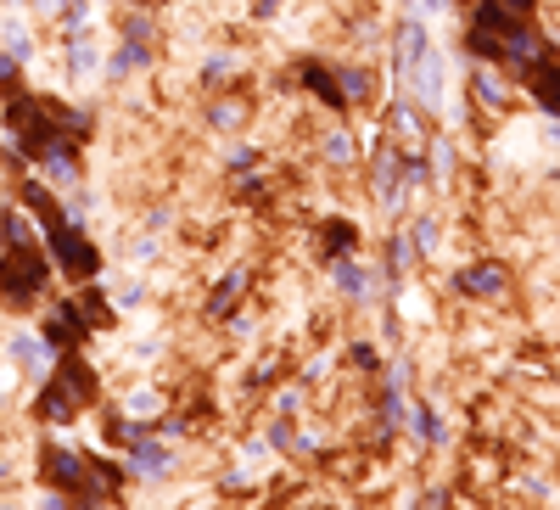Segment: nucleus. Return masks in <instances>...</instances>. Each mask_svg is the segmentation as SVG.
<instances>
[{"label": "nucleus", "instance_id": "f257e3e1", "mask_svg": "<svg viewBox=\"0 0 560 510\" xmlns=\"http://www.w3.org/2000/svg\"><path fill=\"white\" fill-rule=\"evenodd\" d=\"M40 281H45V264L34 258V247H12L6 253V264H0V286H6V298H34L40 292Z\"/></svg>", "mask_w": 560, "mask_h": 510}, {"label": "nucleus", "instance_id": "f03ea898", "mask_svg": "<svg viewBox=\"0 0 560 510\" xmlns=\"http://www.w3.org/2000/svg\"><path fill=\"white\" fill-rule=\"evenodd\" d=\"M56 253H62V264H68V275H96V247H90V241L84 236H73V230H62L56 225Z\"/></svg>", "mask_w": 560, "mask_h": 510}, {"label": "nucleus", "instance_id": "6e6552de", "mask_svg": "<svg viewBox=\"0 0 560 510\" xmlns=\"http://www.w3.org/2000/svg\"><path fill=\"white\" fill-rule=\"evenodd\" d=\"M336 281L348 286V292H359V281H364V275H359V270H348V264H342V270H336Z\"/></svg>", "mask_w": 560, "mask_h": 510}, {"label": "nucleus", "instance_id": "1a4fd4ad", "mask_svg": "<svg viewBox=\"0 0 560 510\" xmlns=\"http://www.w3.org/2000/svg\"><path fill=\"white\" fill-rule=\"evenodd\" d=\"M504 6H510V12H521V17L532 12V0H504Z\"/></svg>", "mask_w": 560, "mask_h": 510}, {"label": "nucleus", "instance_id": "423d86ee", "mask_svg": "<svg viewBox=\"0 0 560 510\" xmlns=\"http://www.w3.org/2000/svg\"><path fill=\"white\" fill-rule=\"evenodd\" d=\"M532 96L544 101L549 113H560V62H549V68L532 73Z\"/></svg>", "mask_w": 560, "mask_h": 510}, {"label": "nucleus", "instance_id": "7ed1b4c3", "mask_svg": "<svg viewBox=\"0 0 560 510\" xmlns=\"http://www.w3.org/2000/svg\"><path fill=\"white\" fill-rule=\"evenodd\" d=\"M56 387H62L73 404H90V398H96V370L79 365V359H68V365L56 370Z\"/></svg>", "mask_w": 560, "mask_h": 510}, {"label": "nucleus", "instance_id": "20e7f679", "mask_svg": "<svg viewBox=\"0 0 560 510\" xmlns=\"http://www.w3.org/2000/svg\"><path fill=\"white\" fill-rule=\"evenodd\" d=\"M504 281H510V275H504L499 264H476V270H465V275H460V286L471 292V298H499Z\"/></svg>", "mask_w": 560, "mask_h": 510}, {"label": "nucleus", "instance_id": "0eeeda50", "mask_svg": "<svg viewBox=\"0 0 560 510\" xmlns=\"http://www.w3.org/2000/svg\"><path fill=\"white\" fill-rule=\"evenodd\" d=\"M353 241H359V230H353V225H342V219L325 225V247H331V253H342V247H353Z\"/></svg>", "mask_w": 560, "mask_h": 510}, {"label": "nucleus", "instance_id": "39448f33", "mask_svg": "<svg viewBox=\"0 0 560 510\" xmlns=\"http://www.w3.org/2000/svg\"><path fill=\"white\" fill-rule=\"evenodd\" d=\"M303 85L314 90V96H320L325 107H342V101H348V96H342V85H336V79L320 68V62H303Z\"/></svg>", "mask_w": 560, "mask_h": 510}]
</instances>
